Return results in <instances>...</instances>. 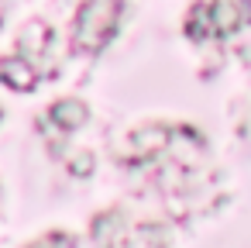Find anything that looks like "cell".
<instances>
[{
	"instance_id": "obj_1",
	"label": "cell",
	"mask_w": 251,
	"mask_h": 248,
	"mask_svg": "<svg viewBox=\"0 0 251 248\" xmlns=\"http://www.w3.org/2000/svg\"><path fill=\"white\" fill-rule=\"evenodd\" d=\"M124 14V0H83L76 18H73V49L83 55L103 52L110 38L117 35Z\"/></svg>"
},
{
	"instance_id": "obj_2",
	"label": "cell",
	"mask_w": 251,
	"mask_h": 248,
	"mask_svg": "<svg viewBox=\"0 0 251 248\" xmlns=\"http://www.w3.org/2000/svg\"><path fill=\"white\" fill-rule=\"evenodd\" d=\"M169 141H172V128H165V124H141V128H134L127 135V148L121 152V162H131V165L151 162V159L169 152Z\"/></svg>"
},
{
	"instance_id": "obj_3",
	"label": "cell",
	"mask_w": 251,
	"mask_h": 248,
	"mask_svg": "<svg viewBox=\"0 0 251 248\" xmlns=\"http://www.w3.org/2000/svg\"><path fill=\"white\" fill-rule=\"evenodd\" d=\"M86 121H90V107L83 100H76V97H62V100H55L45 110V117L38 121V128H55L59 135H69V131L83 128Z\"/></svg>"
},
{
	"instance_id": "obj_4",
	"label": "cell",
	"mask_w": 251,
	"mask_h": 248,
	"mask_svg": "<svg viewBox=\"0 0 251 248\" xmlns=\"http://www.w3.org/2000/svg\"><path fill=\"white\" fill-rule=\"evenodd\" d=\"M210 18H213V38H227L251 21V0H210Z\"/></svg>"
},
{
	"instance_id": "obj_5",
	"label": "cell",
	"mask_w": 251,
	"mask_h": 248,
	"mask_svg": "<svg viewBox=\"0 0 251 248\" xmlns=\"http://www.w3.org/2000/svg\"><path fill=\"white\" fill-rule=\"evenodd\" d=\"M52 42H55L52 25H45V21H28V25H25V31L18 35V52H21L25 59H42V62H45V69H49Z\"/></svg>"
},
{
	"instance_id": "obj_6",
	"label": "cell",
	"mask_w": 251,
	"mask_h": 248,
	"mask_svg": "<svg viewBox=\"0 0 251 248\" xmlns=\"http://www.w3.org/2000/svg\"><path fill=\"white\" fill-rule=\"evenodd\" d=\"M0 83L18 90V93H31L35 83H38V73L31 66V59L25 55H7V59H0Z\"/></svg>"
},
{
	"instance_id": "obj_7",
	"label": "cell",
	"mask_w": 251,
	"mask_h": 248,
	"mask_svg": "<svg viewBox=\"0 0 251 248\" xmlns=\"http://www.w3.org/2000/svg\"><path fill=\"white\" fill-rule=\"evenodd\" d=\"M90 238L97 245H127L131 241V231L124 224V214L121 210H107V214H97L93 224H90Z\"/></svg>"
},
{
	"instance_id": "obj_8",
	"label": "cell",
	"mask_w": 251,
	"mask_h": 248,
	"mask_svg": "<svg viewBox=\"0 0 251 248\" xmlns=\"http://www.w3.org/2000/svg\"><path fill=\"white\" fill-rule=\"evenodd\" d=\"M186 35L193 42H203V38H213V18H210V4L206 0H200V4H193V11L186 14Z\"/></svg>"
},
{
	"instance_id": "obj_9",
	"label": "cell",
	"mask_w": 251,
	"mask_h": 248,
	"mask_svg": "<svg viewBox=\"0 0 251 248\" xmlns=\"http://www.w3.org/2000/svg\"><path fill=\"white\" fill-rule=\"evenodd\" d=\"M69 172L79 176V179L90 176V172H93V155H90V152H76V155L69 159Z\"/></svg>"
},
{
	"instance_id": "obj_10",
	"label": "cell",
	"mask_w": 251,
	"mask_h": 248,
	"mask_svg": "<svg viewBox=\"0 0 251 248\" xmlns=\"http://www.w3.org/2000/svg\"><path fill=\"white\" fill-rule=\"evenodd\" d=\"M35 245H76V234H66V231H49V234L35 238Z\"/></svg>"
},
{
	"instance_id": "obj_11",
	"label": "cell",
	"mask_w": 251,
	"mask_h": 248,
	"mask_svg": "<svg viewBox=\"0 0 251 248\" xmlns=\"http://www.w3.org/2000/svg\"><path fill=\"white\" fill-rule=\"evenodd\" d=\"M138 241H151V245H155V241H165V234H162V231H151L148 224H141V231H138V234H131V241H127V245H138Z\"/></svg>"
},
{
	"instance_id": "obj_12",
	"label": "cell",
	"mask_w": 251,
	"mask_h": 248,
	"mask_svg": "<svg viewBox=\"0 0 251 248\" xmlns=\"http://www.w3.org/2000/svg\"><path fill=\"white\" fill-rule=\"evenodd\" d=\"M4 14H7V4H4V0H0V21H4Z\"/></svg>"
}]
</instances>
